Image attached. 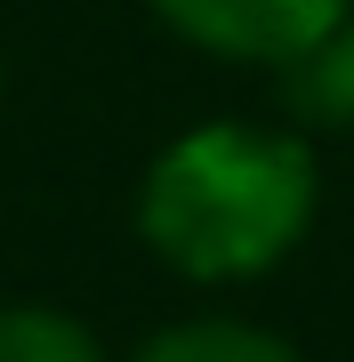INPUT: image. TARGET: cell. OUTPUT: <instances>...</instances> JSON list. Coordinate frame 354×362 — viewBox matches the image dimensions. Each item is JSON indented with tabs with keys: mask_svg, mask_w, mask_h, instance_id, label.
I'll use <instances>...</instances> for the list:
<instances>
[{
	"mask_svg": "<svg viewBox=\"0 0 354 362\" xmlns=\"http://www.w3.org/2000/svg\"><path fill=\"white\" fill-rule=\"evenodd\" d=\"M322 209L314 145L266 121H201L170 137L137 185V233L185 282H249L306 242Z\"/></svg>",
	"mask_w": 354,
	"mask_h": 362,
	"instance_id": "1",
	"label": "cell"
},
{
	"mask_svg": "<svg viewBox=\"0 0 354 362\" xmlns=\"http://www.w3.org/2000/svg\"><path fill=\"white\" fill-rule=\"evenodd\" d=\"M0 362H105V346L57 306H0Z\"/></svg>",
	"mask_w": 354,
	"mask_h": 362,
	"instance_id": "5",
	"label": "cell"
},
{
	"mask_svg": "<svg viewBox=\"0 0 354 362\" xmlns=\"http://www.w3.org/2000/svg\"><path fill=\"white\" fill-rule=\"evenodd\" d=\"M129 362H306L290 338L258 330V322H234V314H201V322H170L153 330Z\"/></svg>",
	"mask_w": 354,
	"mask_h": 362,
	"instance_id": "3",
	"label": "cell"
},
{
	"mask_svg": "<svg viewBox=\"0 0 354 362\" xmlns=\"http://www.w3.org/2000/svg\"><path fill=\"white\" fill-rule=\"evenodd\" d=\"M282 97H290V113H306V121L354 129V8L338 16V33H330L322 49H306L298 65H282Z\"/></svg>",
	"mask_w": 354,
	"mask_h": 362,
	"instance_id": "4",
	"label": "cell"
},
{
	"mask_svg": "<svg viewBox=\"0 0 354 362\" xmlns=\"http://www.w3.org/2000/svg\"><path fill=\"white\" fill-rule=\"evenodd\" d=\"M177 40L225 57V65H298L306 49H322L338 33L354 0H145Z\"/></svg>",
	"mask_w": 354,
	"mask_h": 362,
	"instance_id": "2",
	"label": "cell"
}]
</instances>
